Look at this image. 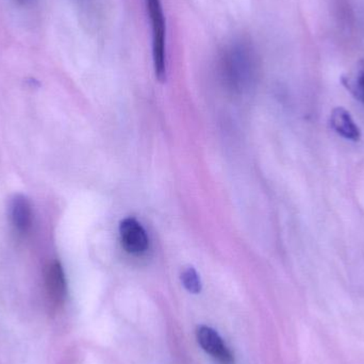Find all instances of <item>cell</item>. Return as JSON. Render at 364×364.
<instances>
[{
  "label": "cell",
  "instance_id": "9c48e42d",
  "mask_svg": "<svg viewBox=\"0 0 364 364\" xmlns=\"http://www.w3.org/2000/svg\"><path fill=\"white\" fill-rule=\"evenodd\" d=\"M181 282L184 288L193 294L200 292L201 282L196 269L193 267H188L181 274Z\"/></svg>",
  "mask_w": 364,
  "mask_h": 364
},
{
  "label": "cell",
  "instance_id": "ba28073f",
  "mask_svg": "<svg viewBox=\"0 0 364 364\" xmlns=\"http://www.w3.org/2000/svg\"><path fill=\"white\" fill-rule=\"evenodd\" d=\"M341 81L346 89L364 105V60L359 61L350 73L343 75Z\"/></svg>",
  "mask_w": 364,
  "mask_h": 364
},
{
  "label": "cell",
  "instance_id": "8992f818",
  "mask_svg": "<svg viewBox=\"0 0 364 364\" xmlns=\"http://www.w3.org/2000/svg\"><path fill=\"white\" fill-rule=\"evenodd\" d=\"M10 220L14 230L19 235L29 232L33 220L31 203L23 195H15L10 203Z\"/></svg>",
  "mask_w": 364,
  "mask_h": 364
},
{
  "label": "cell",
  "instance_id": "3957f363",
  "mask_svg": "<svg viewBox=\"0 0 364 364\" xmlns=\"http://www.w3.org/2000/svg\"><path fill=\"white\" fill-rule=\"evenodd\" d=\"M119 235L122 246L128 254L141 256L149 250V235L136 218H128L122 220Z\"/></svg>",
  "mask_w": 364,
  "mask_h": 364
},
{
  "label": "cell",
  "instance_id": "52a82bcc",
  "mask_svg": "<svg viewBox=\"0 0 364 364\" xmlns=\"http://www.w3.org/2000/svg\"><path fill=\"white\" fill-rule=\"evenodd\" d=\"M331 126L336 132L346 140L358 142L361 139V130L350 113L342 107L335 108L331 115Z\"/></svg>",
  "mask_w": 364,
  "mask_h": 364
},
{
  "label": "cell",
  "instance_id": "6da1fadb",
  "mask_svg": "<svg viewBox=\"0 0 364 364\" xmlns=\"http://www.w3.org/2000/svg\"><path fill=\"white\" fill-rule=\"evenodd\" d=\"M220 75L225 85L237 93L248 91L256 80L258 62L252 45L237 41L229 45L220 58Z\"/></svg>",
  "mask_w": 364,
  "mask_h": 364
},
{
  "label": "cell",
  "instance_id": "277c9868",
  "mask_svg": "<svg viewBox=\"0 0 364 364\" xmlns=\"http://www.w3.org/2000/svg\"><path fill=\"white\" fill-rule=\"evenodd\" d=\"M197 341L203 350L220 364H235L231 354L220 336L211 327L199 326L196 331Z\"/></svg>",
  "mask_w": 364,
  "mask_h": 364
},
{
  "label": "cell",
  "instance_id": "7a4b0ae2",
  "mask_svg": "<svg viewBox=\"0 0 364 364\" xmlns=\"http://www.w3.org/2000/svg\"><path fill=\"white\" fill-rule=\"evenodd\" d=\"M153 29V58L156 77L160 82L166 79V25L160 0H145Z\"/></svg>",
  "mask_w": 364,
  "mask_h": 364
},
{
  "label": "cell",
  "instance_id": "5b68a950",
  "mask_svg": "<svg viewBox=\"0 0 364 364\" xmlns=\"http://www.w3.org/2000/svg\"><path fill=\"white\" fill-rule=\"evenodd\" d=\"M45 288L47 297L53 307H60L65 301L68 284L65 274L59 261H53L45 271Z\"/></svg>",
  "mask_w": 364,
  "mask_h": 364
}]
</instances>
